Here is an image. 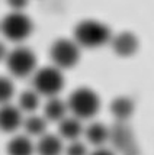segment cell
<instances>
[{
  "label": "cell",
  "instance_id": "6da1fadb",
  "mask_svg": "<svg viewBox=\"0 0 154 155\" xmlns=\"http://www.w3.org/2000/svg\"><path fill=\"white\" fill-rule=\"evenodd\" d=\"M112 32L108 25L94 19H84L74 28V41L80 48L94 49L109 44Z\"/></svg>",
  "mask_w": 154,
  "mask_h": 155
},
{
  "label": "cell",
  "instance_id": "ba28073f",
  "mask_svg": "<svg viewBox=\"0 0 154 155\" xmlns=\"http://www.w3.org/2000/svg\"><path fill=\"white\" fill-rule=\"evenodd\" d=\"M111 45H112V49L116 55L119 57H132V55L138 51L140 48V42H138V38L135 36L132 32H121L116 36H112L111 38Z\"/></svg>",
  "mask_w": 154,
  "mask_h": 155
},
{
  "label": "cell",
  "instance_id": "30bf717a",
  "mask_svg": "<svg viewBox=\"0 0 154 155\" xmlns=\"http://www.w3.org/2000/svg\"><path fill=\"white\" fill-rule=\"evenodd\" d=\"M63 151V142L57 135L42 134L41 139L36 143L38 155H60Z\"/></svg>",
  "mask_w": 154,
  "mask_h": 155
},
{
  "label": "cell",
  "instance_id": "2e32d148",
  "mask_svg": "<svg viewBox=\"0 0 154 155\" xmlns=\"http://www.w3.org/2000/svg\"><path fill=\"white\" fill-rule=\"evenodd\" d=\"M22 125L29 135L41 136L47 130V122L41 116H29L28 119L22 120Z\"/></svg>",
  "mask_w": 154,
  "mask_h": 155
},
{
  "label": "cell",
  "instance_id": "8992f818",
  "mask_svg": "<svg viewBox=\"0 0 154 155\" xmlns=\"http://www.w3.org/2000/svg\"><path fill=\"white\" fill-rule=\"evenodd\" d=\"M5 62L10 74L18 78H23L31 75L36 67V57L32 49L26 47H16L10 52H7Z\"/></svg>",
  "mask_w": 154,
  "mask_h": 155
},
{
  "label": "cell",
  "instance_id": "4fadbf2b",
  "mask_svg": "<svg viewBox=\"0 0 154 155\" xmlns=\"http://www.w3.org/2000/svg\"><path fill=\"white\" fill-rule=\"evenodd\" d=\"M7 155H32L34 143L26 135H18L7 143Z\"/></svg>",
  "mask_w": 154,
  "mask_h": 155
},
{
  "label": "cell",
  "instance_id": "9a60e30c",
  "mask_svg": "<svg viewBox=\"0 0 154 155\" xmlns=\"http://www.w3.org/2000/svg\"><path fill=\"white\" fill-rule=\"evenodd\" d=\"M66 112H67V103H64L61 99L55 97V96L50 97V100L47 101V104L44 107L45 117L54 122L61 120L66 116Z\"/></svg>",
  "mask_w": 154,
  "mask_h": 155
},
{
  "label": "cell",
  "instance_id": "3957f363",
  "mask_svg": "<svg viewBox=\"0 0 154 155\" xmlns=\"http://www.w3.org/2000/svg\"><path fill=\"white\" fill-rule=\"evenodd\" d=\"M34 23L22 10H12L0 22V32L12 42H22L32 34Z\"/></svg>",
  "mask_w": 154,
  "mask_h": 155
},
{
  "label": "cell",
  "instance_id": "52a82bcc",
  "mask_svg": "<svg viewBox=\"0 0 154 155\" xmlns=\"http://www.w3.org/2000/svg\"><path fill=\"white\" fill-rule=\"evenodd\" d=\"M112 141L116 151L122 155H140V148L135 142L134 132L128 126L125 120H118L109 129V139Z\"/></svg>",
  "mask_w": 154,
  "mask_h": 155
},
{
  "label": "cell",
  "instance_id": "9c48e42d",
  "mask_svg": "<svg viewBox=\"0 0 154 155\" xmlns=\"http://www.w3.org/2000/svg\"><path fill=\"white\" fill-rule=\"evenodd\" d=\"M22 113L20 109L12 104H2L0 107V130L3 132H15L22 126Z\"/></svg>",
  "mask_w": 154,
  "mask_h": 155
},
{
  "label": "cell",
  "instance_id": "7a4b0ae2",
  "mask_svg": "<svg viewBox=\"0 0 154 155\" xmlns=\"http://www.w3.org/2000/svg\"><path fill=\"white\" fill-rule=\"evenodd\" d=\"M67 109L77 119H90L98 115L101 109V99L96 91L89 87H79L70 94Z\"/></svg>",
  "mask_w": 154,
  "mask_h": 155
},
{
  "label": "cell",
  "instance_id": "ac0fdd59",
  "mask_svg": "<svg viewBox=\"0 0 154 155\" xmlns=\"http://www.w3.org/2000/svg\"><path fill=\"white\" fill-rule=\"evenodd\" d=\"M15 87L10 78L5 75H0V104L9 103V100L13 97Z\"/></svg>",
  "mask_w": 154,
  "mask_h": 155
},
{
  "label": "cell",
  "instance_id": "44dd1931",
  "mask_svg": "<svg viewBox=\"0 0 154 155\" xmlns=\"http://www.w3.org/2000/svg\"><path fill=\"white\" fill-rule=\"evenodd\" d=\"M90 155H115V154L112 152V151H109V149H106V148H101V147H99V148L96 149L94 152H92Z\"/></svg>",
  "mask_w": 154,
  "mask_h": 155
},
{
  "label": "cell",
  "instance_id": "5b68a950",
  "mask_svg": "<svg viewBox=\"0 0 154 155\" xmlns=\"http://www.w3.org/2000/svg\"><path fill=\"white\" fill-rule=\"evenodd\" d=\"M50 57L53 64L60 70H68L77 65L80 60V47L74 39L61 38L54 42L50 48Z\"/></svg>",
  "mask_w": 154,
  "mask_h": 155
},
{
  "label": "cell",
  "instance_id": "8fae6325",
  "mask_svg": "<svg viewBox=\"0 0 154 155\" xmlns=\"http://www.w3.org/2000/svg\"><path fill=\"white\" fill-rule=\"evenodd\" d=\"M58 125V134L61 138L68 139V141H76L79 136L83 134V126L81 122L77 117H63Z\"/></svg>",
  "mask_w": 154,
  "mask_h": 155
},
{
  "label": "cell",
  "instance_id": "d6986e66",
  "mask_svg": "<svg viewBox=\"0 0 154 155\" xmlns=\"http://www.w3.org/2000/svg\"><path fill=\"white\" fill-rule=\"evenodd\" d=\"M67 155H87V148L86 145H83L81 142H79L77 139L74 142H71L66 149Z\"/></svg>",
  "mask_w": 154,
  "mask_h": 155
},
{
  "label": "cell",
  "instance_id": "e0dca14e",
  "mask_svg": "<svg viewBox=\"0 0 154 155\" xmlns=\"http://www.w3.org/2000/svg\"><path fill=\"white\" fill-rule=\"evenodd\" d=\"M39 106V94L35 90H26L19 96V107L23 112H34Z\"/></svg>",
  "mask_w": 154,
  "mask_h": 155
},
{
  "label": "cell",
  "instance_id": "5bb4252c",
  "mask_svg": "<svg viewBox=\"0 0 154 155\" xmlns=\"http://www.w3.org/2000/svg\"><path fill=\"white\" fill-rule=\"evenodd\" d=\"M84 132H86L87 141L96 147H102L109 139V128L105 126L103 123H99V122L90 123Z\"/></svg>",
  "mask_w": 154,
  "mask_h": 155
},
{
  "label": "cell",
  "instance_id": "ffe728a7",
  "mask_svg": "<svg viewBox=\"0 0 154 155\" xmlns=\"http://www.w3.org/2000/svg\"><path fill=\"white\" fill-rule=\"evenodd\" d=\"M6 3L12 10H23L28 6L29 0H6Z\"/></svg>",
  "mask_w": 154,
  "mask_h": 155
},
{
  "label": "cell",
  "instance_id": "7c38bea8",
  "mask_svg": "<svg viewBox=\"0 0 154 155\" xmlns=\"http://www.w3.org/2000/svg\"><path fill=\"white\" fill-rule=\"evenodd\" d=\"M134 101L129 97H116L111 103V112L115 116L116 120H125L127 122L132 113H134Z\"/></svg>",
  "mask_w": 154,
  "mask_h": 155
},
{
  "label": "cell",
  "instance_id": "7402d4cb",
  "mask_svg": "<svg viewBox=\"0 0 154 155\" xmlns=\"http://www.w3.org/2000/svg\"><path fill=\"white\" fill-rule=\"evenodd\" d=\"M6 55H7V48H6V45L0 41V61H5Z\"/></svg>",
  "mask_w": 154,
  "mask_h": 155
},
{
  "label": "cell",
  "instance_id": "277c9868",
  "mask_svg": "<svg viewBox=\"0 0 154 155\" xmlns=\"http://www.w3.org/2000/svg\"><path fill=\"white\" fill-rule=\"evenodd\" d=\"M32 84L38 94L53 97L58 94L64 87V75L55 65L42 67L34 74Z\"/></svg>",
  "mask_w": 154,
  "mask_h": 155
}]
</instances>
